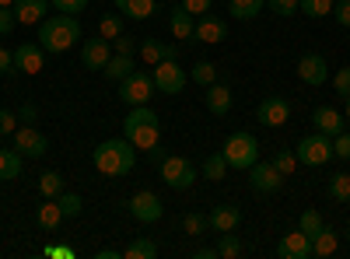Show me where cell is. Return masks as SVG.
I'll use <instances>...</instances> for the list:
<instances>
[{
    "mask_svg": "<svg viewBox=\"0 0 350 259\" xmlns=\"http://www.w3.org/2000/svg\"><path fill=\"white\" fill-rule=\"evenodd\" d=\"M92 165L102 172V176H109V179H120V176H126V172H133V165H137V148L123 137H112V140H102L98 148L92 151Z\"/></svg>",
    "mask_w": 350,
    "mask_h": 259,
    "instance_id": "6da1fadb",
    "label": "cell"
},
{
    "mask_svg": "<svg viewBox=\"0 0 350 259\" xmlns=\"http://www.w3.org/2000/svg\"><path fill=\"white\" fill-rule=\"evenodd\" d=\"M81 42V21L77 14H49L39 21V46L46 53H67Z\"/></svg>",
    "mask_w": 350,
    "mask_h": 259,
    "instance_id": "7a4b0ae2",
    "label": "cell"
},
{
    "mask_svg": "<svg viewBox=\"0 0 350 259\" xmlns=\"http://www.w3.org/2000/svg\"><path fill=\"white\" fill-rule=\"evenodd\" d=\"M123 137L133 144L137 151H151L154 144L161 140V126H158V116L148 109V105H133L123 120Z\"/></svg>",
    "mask_w": 350,
    "mask_h": 259,
    "instance_id": "3957f363",
    "label": "cell"
},
{
    "mask_svg": "<svg viewBox=\"0 0 350 259\" xmlns=\"http://www.w3.org/2000/svg\"><path fill=\"white\" fill-rule=\"evenodd\" d=\"M221 154H224L228 168H245V172H249V168L259 161V144H256V137H252V133L239 130V133H231V137L224 140Z\"/></svg>",
    "mask_w": 350,
    "mask_h": 259,
    "instance_id": "277c9868",
    "label": "cell"
},
{
    "mask_svg": "<svg viewBox=\"0 0 350 259\" xmlns=\"http://www.w3.org/2000/svg\"><path fill=\"white\" fill-rule=\"evenodd\" d=\"M295 154H298V165H308V168L326 165V161L333 158V137H326V133L315 130V133H308V137L298 140Z\"/></svg>",
    "mask_w": 350,
    "mask_h": 259,
    "instance_id": "5b68a950",
    "label": "cell"
},
{
    "mask_svg": "<svg viewBox=\"0 0 350 259\" xmlns=\"http://www.w3.org/2000/svg\"><path fill=\"white\" fill-rule=\"evenodd\" d=\"M158 168H161V182H165L168 189H189V186L200 179L196 165H193L189 158H179V154H168Z\"/></svg>",
    "mask_w": 350,
    "mask_h": 259,
    "instance_id": "8992f818",
    "label": "cell"
},
{
    "mask_svg": "<svg viewBox=\"0 0 350 259\" xmlns=\"http://www.w3.org/2000/svg\"><path fill=\"white\" fill-rule=\"evenodd\" d=\"M154 92H158V88H154V77H151L148 70H140V67H137L126 81H120V98H123L130 109H133V105H148V102L154 98Z\"/></svg>",
    "mask_w": 350,
    "mask_h": 259,
    "instance_id": "52a82bcc",
    "label": "cell"
},
{
    "mask_svg": "<svg viewBox=\"0 0 350 259\" xmlns=\"http://www.w3.org/2000/svg\"><path fill=\"white\" fill-rule=\"evenodd\" d=\"M126 210H130V217L140 221V224H154V221H161L165 204H161V196H158V193L140 189V193H133V196L126 200Z\"/></svg>",
    "mask_w": 350,
    "mask_h": 259,
    "instance_id": "ba28073f",
    "label": "cell"
},
{
    "mask_svg": "<svg viewBox=\"0 0 350 259\" xmlns=\"http://www.w3.org/2000/svg\"><path fill=\"white\" fill-rule=\"evenodd\" d=\"M249 186H252V193H259V196H273V193L284 186V176L273 168V161H256V165L249 168Z\"/></svg>",
    "mask_w": 350,
    "mask_h": 259,
    "instance_id": "9c48e42d",
    "label": "cell"
},
{
    "mask_svg": "<svg viewBox=\"0 0 350 259\" xmlns=\"http://www.w3.org/2000/svg\"><path fill=\"white\" fill-rule=\"evenodd\" d=\"M151 77H154V88H158L161 95H179V92L186 88V81H189L186 70L175 64V60H161Z\"/></svg>",
    "mask_w": 350,
    "mask_h": 259,
    "instance_id": "30bf717a",
    "label": "cell"
},
{
    "mask_svg": "<svg viewBox=\"0 0 350 259\" xmlns=\"http://www.w3.org/2000/svg\"><path fill=\"white\" fill-rule=\"evenodd\" d=\"M11 148L21 154V158H42L46 151H49V140H46V133H39L36 126H18L14 130V144Z\"/></svg>",
    "mask_w": 350,
    "mask_h": 259,
    "instance_id": "8fae6325",
    "label": "cell"
},
{
    "mask_svg": "<svg viewBox=\"0 0 350 259\" xmlns=\"http://www.w3.org/2000/svg\"><path fill=\"white\" fill-rule=\"evenodd\" d=\"M256 116H259V123H262V126L277 130V126H284V123L291 120V102H287V98H280V95H267V98L259 102Z\"/></svg>",
    "mask_w": 350,
    "mask_h": 259,
    "instance_id": "7c38bea8",
    "label": "cell"
},
{
    "mask_svg": "<svg viewBox=\"0 0 350 259\" xmlns=\"http://www.w3.org/2000/svg\"><path fill=\"white\" fill-rule=\"evenodd\" d=\"M193 39L196 42H207V46H217V42H224L228 39V21L224 18H217V14H200V21H196V28H193Z\"/></svg>",
    "mask_w": 350,
    "mask_h": 259,
    "instance_id": "4fadbf2b",
    "label": "cell"
},
{
    "mask_svg": "<svg viewBox=\"0 0 350 259\" xmlns=\"http://www.w3.org/2000/svg\"><path fill=\"white\" fill-rule=\"evenodd\" d=\"M277 256L280 259H315V252H312V238L301 232H287L284 238H280V245H277Z\"/></svg>",
    "mask_w": 350,
    "mask_h": 259,
    "instance_id": "5bb4252c",
    "label": "cell"
},
{
    "mask_svg": "<svg viewBox=\"0 0 350 259\" xmlns=\"http://www.w3.org/2000/svg\"><path fill=\"white\" fill-rule=\"evenodd\" d=\"M14 67H18V74H32L36 77L46 67V49L36 46V42H21L14 49Z\"/></svg>",
    "mask_w": 350,
    "mask_h": 259,
    "instance_id": "9a60e30c",
    "label": "cell"
},
{
    "mask_svg": "<svg viewBox=\"0 0 350 259\" xmlns=\"http://www.w3.org/2000/svg\"><path fill=\"white\" fill-rule=\"evenodd\" d=\"M109 56H112V42L109 39H84V46H81V64L88 67V70H102L105 64H109Z\"/></svg>",
    "mask_w": 350,
    "mask_h": 259,
    "instance_id": "2e32d148",
    "label": "cell"
},
{
    "mask_svg": "<svg viewBox=\"0 0 350 259\" xmlns=\"http://www.w3.org/2000/svg\"><path fill=\"white\" fill-rule=\"evenodd\" d=\"M298 77L305 84H312V88H319V84L329 81V67H326V60L319 53H305L301 60H298Z\"/></svg>",
    "mask_w": 350,
    "mask_h": 259,
    "instance_id": "e0dca14e",
    "label": "cell"
},
{
    "mask_svg": "<svg viewBox=\"0 0 350 259\" xmlns=\"http://www.w3.org/2000/svg\"><path fill=\"white\" fill-rule=\"evenodd\" d=\"M203 102H207L211 116H228V112H231V102H235V95H231L228 84L214 81L211 88H203Z\"/></svg>",
    "mask_w": 350,
    "mask_h": 259,
    "instance_id": "ac0fdd59",
    "label": "cell"
},
{
    "mask_svg": "<svg viewBox=\"0 0 350 259\" xmlns=\"http://www.w3.org/2000/svg\"><path fill=\"white\" fill-rule=\"evenodd\" d=\"M137 53L148 67H158L161 60H175V56H179V49H175L172 42H158V39H144Z\"/></svg>",
    "mask_w": 350,
    "mask_h": 259,
    "instance_id": "d6986e66",
    "label": "cell"
},
{
    "mask_svg": "<svg viewBox=\"0 0 350 259\" xmlns=\"http://www.w3.org/2000/svg\"><path fill=\"white\" fill-rule=\"evenodd\" d=\"M312 123H315V130H319V133H326V137L343 133V116H340V112H336L333 105H315Z\"/></svg>",
    "mask_w": 350,
    "mask_h": 259,
    "instance_id": "ffe728a7",
    "label": "cell"
},
{
    "mask_svg": "<svg viewBox=\"0 0 350 259\" xmlns=\"http://www.w3.org/2000/svg\"><path fill=\"white\" fill-rule=\"evenodd\" d=\"M207 221H211V232H235V228L242 224V210L231 207V204H221L207 214Z\"/></svg>",
    "mask_w": 350,
    "mask_h": 259,
    "instance_id": "44dd1931",
    "label": "cell"
},
{
    "mask_svg": "<svg viewBox=\"0 0 350 259\" xmlns=\"http://www.w3.org/2000/svg\"><path fill=\"white\" fill-rule=\"evenodd\" d=\"M49 11V0H14V18L18 25H39Z\"/></svg>",
    "mask_w": 350,
    "mask_h": 259,
    "instance_id": "7402d4cb",
    "label": "cell"
},
{
    "mask_svg": "<svg viewBox=\"0 0 350 259\" xmlns=\"http://www.w3.org/2000/svg\"><path fill=\"white\" fill-rule=\"evenodd\" d=\"M36 224L42 228V232H56V228L64 224V210H60V204L56 200H42V204L36 207Z\"/></svg>",
    "mask_w": 350,
    "mask_h": 259,
    "instance_id": "603a6c76",
    "label": "cell"
},
{
    "mask_svg": "<svg viewBox=\"0 0 350 259\" xmlns=\"http://www.w3.org/2000/svg\"><path fill=\"white\" fill-rule=\"evenodd\" d=\"M312 252H315V259L336 256V252H340V232H336V228H326V224H323V232L312 238Z\"/></svg>",
    "mask_w": 350,
    "mask_h": 259,
    "instance_id": "cb8c5ba5",
    "label": "cell"
},
{
    "mask_svg": "<svg viewBox=\"0 0 350 259\" xmlns=\"http://www.w3.org/2000/svg\"><path fill=\"white\" fill-rule=\"evenodd\" d=\"M116 11L133 18V21H144L158 11V0H116Z\"/></svg>",
    "mask_w": 350,
    "mask_h": 259,
    "instance_id": "d4e9b609",
    "label": "cell"
},
{
    "mask_svg": "<svg viewBox=\"0 0 350 259\" xmlns=\"http://www.w3.org/2000/svg\"><path fill=\"white\" fill-rule=\"evenodd\" d=\"M168 28H172V36L175 39H193V28H196V18L179 4L172 14H168Z\"/></svg>",
    "mask_w": 350,
    "mask_h": 259,
    "instance_id": "484cf974",
    "label": "cell"
},
{
    "mask_svg": "<svg viewBox=\"0 0 350 259\" xmlns=\"http://www.w3.org/2000/svg\"><path fill=\"white\" fill-rule=\"evenodd\" d=\"M133 70H137V67H133V56H123V53L109 56V64L102 67V74H105L109 81H116V84H120V81H126Z\"/></svg>",
    "mask_w": 350,
    "mask_h": 259,
    "instance_id": "4316f807",
    "label": "cell"
},
{
    "mask_svg": "<svg viewBox=\"0 0 350 259\" xmlns=\"http://www.w3.org/2000/svg\"><path fill=\"white\" fill-rule=\"evenodd\" d=\"M262 8H267V0H228L231 18H239V21H252Z\"/></svg>",
    "mask_w": 350,
    "mask_h": 259,
    "instance_id": "83f0119b",
    "label": "cell"
},
{
    "mask_svg": "<svg viewBox=\"0 0 350 259\" xmlns=\"http://www.w3.org/2000/svg\"><path fill=\"white\" fill-rule=\"evenodd\" d=\"M158 256V245L148 238V235H137L126 249H123V259H154Z\"/></svg>",
    "mask_w": 350,
    "mask_h": 259,
    "instance_id": "f1b7e54d",
    "label": "cell"
},
{
    "mask_svg": "<svg viewBox=\"0 0 350 259\" xmlns=\"http://www.w3.org/2000/svg\"><path fill=\"white\" fill-rule=\"evenodd\" d=\"M21 154L11 148V151H0V179H4V182H11V179H18L21 176Z\"/></svg>",
    "mask_w": 350,
    "mask_h": 259,
    "instance_id": "f546056e",
    "label": "cell"
},
{
    "mask_svg": "<svg viewBox=\"0 0 350 259\" xmlns=\"http://www.w3.org/2000/svg\"><path fill=\"white\" fill-rule=\"evenodd\" d=\"M217 259H235V256H242V242H239V235L235 232H217Z\"/></svg>",
    "mask_w": 350,
    "mask_h": 259,
    "instance_id": "4dcf8cb0",
    "label": "cell"
},
{
    "mask_svg": "<svg viewBox=\"0 0 350 259\" xmlns=\"http://www.w3.org/2000/svg\"><path fill=\"white\" fill-rule=\"evenodd\" d=\"M326 193L336 200V204H350V176H347V172H336V176H329Z\"/></svg>",
    "mask_w": 350,
    "mask_h": 259,
    "instance_id": "1f68e13d",
    "label": "cell"
},
{
    "mask_svg": "<svg viewBox=\"0 0 350 259\" xmlns=\"http://www.w3.org/2000/svg\"><path fill=\"white\" fill-rule=\"evenodd\" d=\"M39 193H42L46 200L60 196V193H64V176H60V172H42V176H39Z\"/></svg>",
    "mask_w": 350,
    "mask_h": 259,
    "instance_id": "d6a6232c",
    "label": "cell"
},
{
    "mask_svg": "<svg viewBox=\"0 0 350 259\" xmlns=\"http://www.w3.org/2000/svg\"><path fill=\"white\" fill-rule=\"evenodd\" d=\"M189 81H196L200 88H211V84L217 81V67H214L211 60H200V64H193V70H189Z\"/></svg>",
    "mask_w": 350,
    "mask_h": 259,
    "instance_id": "836d02e7",
    "label": "cell"
},
{
    "mask_svg": "<svg viewBox=\"0 0 350 259\" xmlns=\"http://www.w3.org/2000/svg\"><path fill=\"white\" fill-rule=\"evenodd\" d=\"M228 176V161H224V154H211L207 161H203V179L207 182H221Z\"/></svg>",
    "mask_w": 350,
    "mask_h": 259,
    "instance_id": "e575fe53",
    "label": "cell"
},
{
    "mask_svg": "<svg viewBox=\"0 0 350 259\" xmlns=\"http://www.w3.org/2000/svg\"><path fill=\"white\" fill-rule=\"evenodd\" d=\"M98 36L102 39H120L123 36V14H102V21H98Z\"/></svg>",
    "mask_w": 350,
    "mask_h": 259,
    "instance_id": "d590c367",
    "label": "cell"
},
{
    "mask_svg": "<svg viewBox=\"0 0 350 259\" xmlns=\"http://www.w3.org/2000/svg\"><path fill=\"white\" fill-rule=\"evenodd\" d=\"M56 204H60L64 217H81V210H84V200H81L77 193H67V189L56 196Z\"/></svg>",
    "mask_w": 350,
    "mask_h": 259,
    "instance_id": "8d00e7d4",
    "label": "cell"
},
{
    "mask_svg": "<svg viewBox=\"0 0 350 259\" xmlns=\"http://www.w3.org/2000/svg\"><path fill=\"white\" fill-rule=\"evenodd\" d=\"M298 11H305L308 18H326V14H333V0H298Z\"/></svg>",
    "mask_w": 350,
    "mask_h": 259,
    "instance_id": "74e56055",
    "label": "cell"
},
{
    "mask_svg": "<svg viewBox=\"0 0 350 259\" xmlns=\"http://www.w3.org/2000/svg\"><path fill=\"white\" fill-rule=\"evenodd\" d=\"M270 161H273V168L280 172V176H284V179H287V176H291V172H295V168H298V154H295V151H287V148H284V151H277V154H273Z\"/></svg>",
    "mask_w": 350,
    "mask_h": 259,
    "instance_id": "f35d334b",
    "label": "cell"
},
{
    "mask_svg": "<svg viewBox=\"0 0 350 259\" xmlns=\"http://www.w3.org/2000/svg\"><path fill=\"white\" fill-rule=\"evenodd\" d=\"M323 224H326V221H323V214H319V210H305L301 221H298V228H301L308 238H315L319 232H323Z\"/></svg>",
    "mask_w": 350,
    "mask_h": 259,
    "instance_id": "ab89813d",
    "label": "cell"
},
{
    "mask_svg": "<svg viewBox=\"0 0 350 259\" xmlns=\"http://www.w3.org/2000/svg\"><path fill=\"white\" fill-rule=\"evenodd\" d=\"M207 228H211V221L203 217V214H186V217H183V232L193 235V238H200L203 232H207Z\"/></svg>",
    "mask_w": 350,
    "mask_h": 259,
    "instance_id": "60d3db41",
    "label": "cell"
},
{
    "mask_svg": "<svg viewBox=\"0 0 350 259\" xmlns=\"http://www.w3.org/2000/svg\"><path fill=\"white\" fill-rule=\"evenodd\" d=\"M49 8L60 14H81V11H88V0H49Z\"/></svg>",
    "mask_w": 350,
    "mask_h": 259,
    "instance_id": "b9f144b4",
    "label": "cell"
},
{
    "mask_svg": "<svg viewBox=\"0 0 350 259\" xmlns=\"http://www.w3.org/2000/svg\"><path fill=\"white\" fill-rule=\"evenodd\" d=\"M14 130H18V112L0 109V137H14Z\"/></svg>",
    "mask_w": 350,
    "mask_h": 259,
    "instance_id": "7bdbcfd3",
    "label": "cell"
},
{
    "mask_svg": "<svg viewBox=\"0 0 350 259\" xmlns=\"http://www.w3.org/2000/svg\"><path fill=\"white\" fill-rule=\"evenodd\" d=\"M267 8L280 18H291V14H298V0H267Z\"/></svg>",
    "mask_w": 350,
    "mask_h": 259,
    "instance_id": "ee69618b",
    "label": "cell"
},
{
    "mask_svg": "<svg viewBox=\"0 0 350 259\" xmlns=\"http://www.w3.org/2000/svg\"><path fill=\"white\" fill-rule=\"evenodd\" d=\"M333 158L350 161V133H336L333 137Z\"/></svg>",
    "mask_w": 350,
    "mask_h": 259,
    "instance_id": "f6af8a7d",
    "label": "cell"
},
{
    "mask_svg": "<svg viewBox=\"0 0 350 259\" xmlns=\"http://www.w3.org/2000/svg\"><path fill=\"white\" fill-rule=\"evenodd\" d=\"M18 67H14V49H4L0 46V77H14Z\"/></svg>",
    "mask_w": 350,
    "mask_h": 259,
    "instance_id": "bcb514c9",
    "label": "cell"
},
{
    "mask_svg": "<svg viewBox=\"0 0 350 259\" xmlns=\"http://www.w3.org/2000/svg\"><path fill=\"white\" fill-rule=\"evenodd\" d=\"M333 18L340 28H350V0H333Z\"/></svg>",
    "mask_w": 350,
    "mask_h": 259,
    "instance_id": "7dc6e473",
    "label": "cell"
},
{
    "mask_svg": "<svg viewBox=\"0 0 350 259\" xmlns=\"http://www.w3.org/2000/svg\"><path fill=\"white\" fill-rule=\"evenodd\" d=\"M112 46H116V53H123V56H133V53L140 49V42H137L133 36H126V32H123L120 39H112Z\"/></svg>",
    "mask_w": 350,
    "mask_h": 259,
    "instance_id": "c3c4849f",
    "label": "cell"
},
{
    "mask_svg": "<svg viewBox=\"0 0 350 259\" xmlns=\"http://www.w3.org/2000/svg\"><path fill=\"white\" fill-rule=\"evenodd\" d=\"M333 88H336L340 95H350V67H340V70L333 74Z\"/></svg>",
    "mask_w": 350,
    "mask_h": 259,
    "instance_id": "681fc988",
    "label": "cell"
},
{
    "mask_svg": "<svg viewBox=\"0 0 350 259\" xmlns=\"http://www.w3.org/2000/svg\"><path fill=\"white\" fill-rule=\"evenodd\" d=\"M18 25L14 8H0V36H11V28Z\"/></svg>",
    "mask_w": 350,
    "mask_h": 259,
    "instance_id": "f907efd6",
    "label": "cell"
},
{
    "mask_svg": "<svg viewBox=\"0 0 350 259\" xmlns=\"http://www.w3.org/2000/svg\"><path fill=\"white\" fill-rule=\"evenodd\" d=\"M211 4H214V0H183V8L193 14V18H200V14H207L211 11Z\"/></svg>",
    "mask_w": 350,
    "mask_h": 259,
    "instance_id": "816d5d0a",
    "label": "cell"
},
{
    "mask_svg": "<svg viewBox=\"0 0 350 259\" xmlns=\"http://www.w3.org/2000/svg\"><path fill=\"white\" fill-rule=\"evenodd\" d=\"M18 120H21V123H28V126H36V120H39V109H36L32 102H25V105L18 109Z\"/></svg>",
    "mask_w": 350,
    "mask_h": 259,
    "instance_id": "f5cc1de1",
    "label": "cell"
},
{
    "mask_svg": "<svg viewBox=\"0 0 350 259\" xmlns=\"http://www.w3.org/2000/svg\"><path fill=\"white\" fill-rule=\"evenodd\" d=\"M42 256H49V259H74V249H67V245H49V249H42Z\"/></svg>",
    "mask_w": 350,
    "mask_h": 259,
    "instance_id": "db71d44e",
    "label": "cell"
},
{
    "mask_svg": "<svg viewBox=\"0 0 350 259\" xmlns=\"http://www.w3.org/2000/svg\"><path fill=\"white\" fill-rule=\"evenodd\" d=\"M196 259H217V249H211V245H203V249H196Z\"/></svg>",
    "mask_w": 350,
    "mask_h": 259,
    "instance_id": "11a10c76",
    "label": "cell"
},
{
    "mask_svg": "<svg viewBox=\"0 0 350 259\" xmlns=\"http://www.w3.org/2000/svg\"><path fill=\"white\" fill-rule=\"evenodd\" d=\"M123 256V249H102L98 252V259H120Z\"/></svg>",
    "mask_w": 350,
    "mask_h": 259,
    "instance_id": "9f6ffc18",
    "label": "cell"
},
{
    "mask_svg": "<svg viewBox=\"0 0 350 259\" xmlns=\"http://www.w3.org/2000/svg\"><path fill=\"white\" fill-rule=\"evenodd\" d=\"M0 8H14V0H0Z\"/></svg>",
    "mask_w": 350,
    "mask_h": 259,
    "instance_id": "6f0895ef",
    "label": "cell"
},
{
    "mask_svg": "<svg viewBox=\"0 0 350 259\" xmlns=\"http://www.w3.org/2000/svg\"><path fill=\"white\" fill-rule=\"evenodd\" d=\"M343 238H347V242H350V224H347V232H343Z\"/></svg>",
    "mask_w": 350,
    "mask_h": 259,
    "instance_id": "680465c9",
    "label": "cell"
},
{
    "mask_svg": "<svg viewBox=\"0 0 350 259\" xmlns=\"http://www.w3.org/2000/svg\"><path fill=\"white\" fill-rule=\"evenodd\" d=\"M347 120H350V95H347Z\"/></svg>",
    "mask_w": 350,
    "mask_h": 259,
    "instance_id": "91938a15",
    "label": "cell"
}]
</instances>
